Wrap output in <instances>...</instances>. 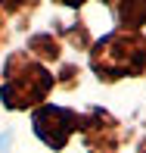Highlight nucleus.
<instances>
[{"label": "nucleus", "mask_w": 146, "mask_h": 153, "mask_svg": "<svg viewBox=\"0 0 146 153\" xmlns=\"http://www.w3.org/2000/svg\"><path fill=\"white\" fill-rule=\"evenodd\" d=\"M96 78L103 81H118L128 75H143L146 72V38L131 31L106 34L90 53Z\"/></svg>", "instance_id": "f257e3e1"}, {"label": "nucleus", "mask_w": 146, "mask_h": 153, "mask_svg": "<svg viewBox=\"0 0 146 153\" xmlns=\"http://www.w3.org/2000/svg\"><path fill=\"white\" fill-rule=\"evenodd\" d=\"M53 88V75L40 62H31L25 53L6 59L3 85H0V100L6 109H31L40 103Z\"/></svg>", "instance_id": "f03ea898"}, {"label": "nucleus", "mask_w": 146, "mask_h": 153, "mask_svg": "<svg viewBox=\"0 0 146 153\" xmlns=\"http://www.w3.org/2000/svg\"><path fill=\"white\" fill-rule=\"evenodd\" d=\"M31 125H34V134H37L47 147L62 150L68 144V137L78 131L81 116L75 113V109H65V106H40V109H34Z\"/></svg>", "instance_id": "7ed1b4c3"}, {"label": "nucleus", "mask_w": 146, "mask_h": 153, "mask_svg": "<svg viewBox=\"0 0 146 153\" xmlns=\"http://www.w3.org/2000/svg\"><path fill=\"white\" fill-rule=\"evenodd\" d=\"M78 131L84 134V147L90 153H115L121 144V125L106 109H90L81 119Z\"/></svg>", "instance_id": "20e7f679"}, {"label": "nucleus", "mask_w": 146, "mask_h": 153, "mask_svg": "<svg viewBox=\"0 0 146 153\" xmlns=\"http://www.w3.org/2000/svg\"><path fill=\"white\" fill-rule=\"evenodd\" d=\"M118 19H121L124 28L146 25V0H124V3L118 6Z\"/></svg>", "instance_id": "39448f33"}, {"label": "nucleus", "mask_w": 146, "mask_h": 153, "mask_svg": "<svg viewBox=\"0 0 146 153\" xmlns=\"http://www.w3.org/2000/svg\"><path fill=\"white\" fill-rule=\"evenodd\" d=\"M10 131H3V134H0V153H10Z\"/></svg>", "instance_id": "423d86ee"}]
</instances>
